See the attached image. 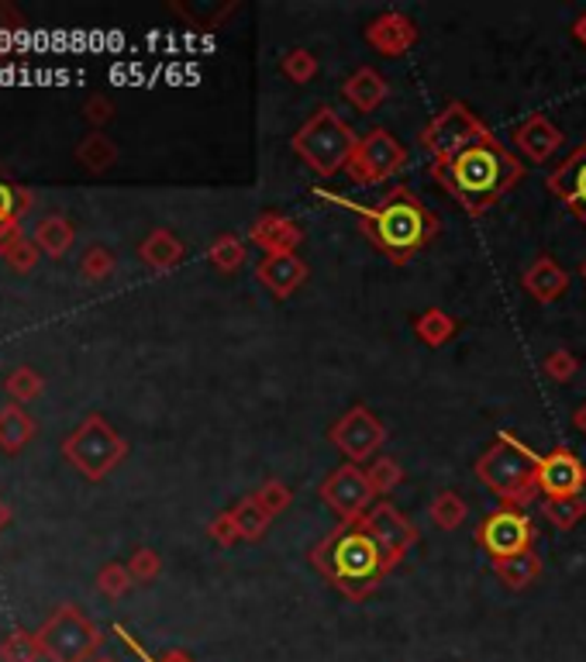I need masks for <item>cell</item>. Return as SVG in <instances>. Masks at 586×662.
I'll use <instances>...</instances> for the list:
<instances>
[{
    "mask_svg": "<svg viewBox=\"0 0 586 662\" xmlns=\"http://www.w3.org/2000/svg\"><path fill=\"white\" fill-rule=\"evenodd\" d=\"M311 194L317 200L349 211L355 218V229L363 232L373 242V249L383 259H390L393 267H407V262L418 252H425L442 232V218L404 183L390 186L376 204H355L342 194L325 191V186H314Z\"/></svg>",
    "mask_w": 586,
    "mask_h": 662,
    "instance_id": "1",
    "label": "cell"
},
{
    "mask_svg": "<svg viewBox=\"0 0 586 662\" xmlns=\"http://www.w3.org/2000/svg\"><path fill=\"white\" fill-rule=\"evenodd\" d=\"M428 173L466 215L483 218L490 207L500 204L524 180L528 166L521 156L510 153L494 131H486L483 139L469 142L452 159L431 163Z\"/></svg>",
    "mask_w": 586,
    "mask_h": 662,
    "instance_id": "2",
    "label": "cell"
},
{
    "mask_svg": "<svg viewBox=\"0 0 586 662\" xmlns=\"http://www.w3.org/2000/svg\"><path fill=\"white\" fill-rule=\"evenodd\" d=\"M311 566L325 576L338 594L349 600H366L380 590V583L393 573L383 548L376 545L363 521H338L311 553Z\"/></svg>",
    "mask_w": 586,
    "mask_h": 662,
    "instance_id": "3",
    "label": "cell"
},
{
    "mask_svg": "<svg viewBox=\"0 0 586 662\" xmlns=\"http://www.w3.org/2000/svg\"><path fill=\"white\" fill-rule=\"evenodd\" d=\"M472 469H477V480L500 501V507L524 510L542 494L538 483L542 456L510 431H497V439L490 442V449Z\"/></svg>",
    "mask_w": 586,
    "mask_h": 662,
    "instance_id": "4",
    "label": "cell"
},
{
    "mask_svg": "<svg viewBox=\"0 0 586 662\" xmlns=\"http://www.w3.org/2000/svg\"><path fill=\"white\" fill-rule=\"evenodd\" d=\"M355 145H359V135L352 131V125L328 104H321L290 139L294 156L321 180H331L335 173H342L355 153Z\"/></svg>",
    "mask_w": 586,
    "mask_h": 662,
    "instance_id": "5",
    "label": "cell"
},
{
    "mask_svg": "<svg viewBox=\"0 0 586 662\" xmlns=\"http://www.w3.org/2000/svg\"><path fill=\"white\" fill-rule=\"evenodd\" d=\"M63 459L77 469L83 480L101 483L128 459V442L104 414H87V418L63 439Z\"/></svg>",
    "mask_w": 586,
    "mask_h": 662,
    "instance_id": "6",
    "label": "cell"
},
{
    "mask_svg": "<svg viewBox=\"0 0 586 662\" xmlns=\"http://www.w3.org/2000/svg\"><path fill=\"white\" fill-rule=\"evenodd\" d=\"M45 662H93L104 646V632L77 603H60L35 632Z\"/></svg>",
    "mask_w": 586,
    "mask_h": 662,
    "instance_id": "7",
    "label": "cell"
},
{
    "mask_svg": "<svg viewBox=\"0 0 586 662\" xmlns=\"http://www.w3.org/2000/svg\"><path fill=\"white\" fill-rule=\"evenodd\" d=\"M486 121L472 111L466 101H448L439 115H434L425 128H421V145L431 153V163H442V159H452L456 153L469 142H477L486 135Z\"/></svg>",
    "mask_w": 586,
    "mask_h": 662,
    "instance_id": "8",
    "label": "cell"
},
{
    "mask_svg": "<svg viewBox=\"0 0 586 662\" xmlns=\"http://www.w3.org/2000/svg\"><path fill=\"white\" fill-rule=\"evenodd\" d=\"M404 166H407V148L401 145V139L390 128H369L355 145V153L346 166V177L355 186H380L401 173Z\"/></svg>",
    "mask_w": 586,
    "mask_h": 662,
    "instance_id": "9",
    "label": "cell"
},
{
    "mask_svg": "<svg viewBox=\"0 0 586 662\" xmlns=\"http://www.w3.org/2000/svg\"><path fill=\"white\" fill-rule=\"evenodd\" d=\"M328 442L342 452L346 463L366 466L380 456V449L387 442V425L369 407L355 404L328 428Z\"/></svg>",
    "mask_w": 586,
    "mask_h": 662,
    "instance_id": "10",
    "label": "cell"
},
{
    "mask_svg": "<svg viewBox=\"0 0 586 662\" xmlns=\"http://www.w3.org/2000/svg\"><path fill=\"white\" fill-rule=\"evenodd\" d=\"M317 497L338 521H363L369 507L376 504V494L366 480V469L355 463L335 466L317 486Z\"/></svg>",
    "mask_w": 586,
    "mask_h": 662,
    "instance_id": "11",
    "label": "cell"
},
{
    "mask_svg": "<svg viewBox=\"0 0 586 662\" xmlns=\"http://www.w3.org/2000/svg\"><path fill=\"white\" fill-rule=\"evenodd\" d=\"M477 545L490 559L518 556L535 545V524L518 507H497L477 524Z\"/></svg>",
    "mask_w": 586,
    "mask_h": 662,
    "instance_id": "12",
    "label": "cell"
},
{
    "mask_svg": "<svg viewBox=\"0 0 586 662\" xmlns=\"http://www.w3.org/2000/svg\"><path fill=\"white\" fill-rule=\"evenodd\" d=\"M363 524L369 528V535L376 538V545L383 548V556L387 562L393 566H401L414 548H418L421 542V532H418V524H414L404 510H396L390 501H376L369 507V515L363 518Z\"/></svg>",
    "mask_w": 586,
    "mask_h": 662,
    "instance_id": "13",
    "label": "cell"
},
{
    "mask_svg": "<svg viewBox=\"0 0 586 662\" xmlns=\"http://www.w3.org/2000/svg\"><path fill=\"white\" fill-rule=\"evenodd\" d=\"M363 35H366L369 49L387 55V60H401V55H407L414 46H418L421 28L404 11H383V14H376L373 22L363 28Z\"/></svg>",
    "mask_w": 586,
    "mask_h": 662,
    "instance_id": "14",
    "label": "cell"
},
{
    "mask_svg": "<svg viewBox=\"0 0 586 662\" xmlns=\"http://www.w3.org/2000/svg\"><path fill=\"white\" fill-rule=\"evenodd\" d=\"M545 186L556 200L570 207L573 218L586 229V139L545 177Z\"/></svg>",
    "mask_w": 586,
    "mask_h": 662,
    "instance_id": "15",
    "label": "cell"
},
{
    "mask_svg": "<svg viewBox=\"0 0 586 662\" xmlns=\"http://www.w3.org/2000/svg\"><path fill=\"white\" fill-rule=\"evenodd\" d=\"M538 483L545 497H573L586 490V466L570 445H556L542 456Z\"/></svg>",
    "mask_w": 586,
    "mask_h": 662,
    "instance_id": "16",
    "label": "cell"
},
{
    "mask_svg": "<svg viewBox=\"0 0 586 662\" xmlns=\"http://www.w3.org/2000/svg\"><path fill=\"white\" fill-rule=\"evenodd\" d=\"M562 139H565L562 128L548 121V115H542V111L528 115L521 125H515V131H510V142H515L521 159L535 163V166H545L548 159H552L562 148Z\"/></svg>",
    "mask_w": 586,
    "mask_h": 662,
    "instance_id": "17",
    "label": "cell"
},
{
    "mask_svg": "<svg viewBox=\"0 0 586 662\" xmlns=\"http://www.w3.org/2000/svg\"><path fill=\"white\" fill-rule=\"evenodd\" d=\"M311 270L308 262L300 259L297 252H283V256H262V262L256 267V280L266 287L276 300H290L300 287L308 283Z\"/></svg>",
    "mask_w": 586,
    "mask_h": 662,
    "instance_id": "18",
    "label": "cell"
},
{
    "mask_svg": "<svg viewBox=\"0 0 586 662\" xmlns=\"http://www.w3.org/2000/svg\"><path fill=\"white\" fill-rule=\"evenodd\" d=\"M249 242L266 256H283V252H297V245L304 242L300 224L279 211H262L249 224Z\"/></svg>",
    "mask_w": 586,
    "mask_h": 662,
    "instance_id": "19",
    "label": "cell"
},
{
    "mask_svg": "<svg viewBox=\"0 0 586 662\" xmlns=\"http://www.w3.org/2000/svg\"><path fill=\"white\" fill-rule=\"evenodd\" d=\"M521 287L535 304H556V300L565 297V290H570V270L552 256H538L532 267L524 270Z\"/></svg>",
    "mask_w": 586,
    "mask_h": 662,
    "instance_id": "20",
    "label": "cell"
},
{
    "mask_svg": "<svg viewBox=\"0 0 586 662\" xmlns=\"http://www.w3.org/2000/svg\"><path fill=\"white\" fill-rule=\"evenodd\" d=\"M342 98H346L355 111H363V115H373V111L390 98V83H387V77H383V73L376 69V66H359V69H352L349 77H346Z\"/></svg>",
    "mask_w": 586,
    "mask_h": 662,
    "instance_id": "21",
    "label": "cell"
},
{
    "mask_svg": "<svg viewBox=\"0 0 586 662\" xmlns=\"http://www.w3.org/2000/svg\"><path fill=\"white\" fill-rule=\"evenodd\" d=\"M139 259H142L153 273H169V270H177L180 262L186 259V245L180 242L177 232L153 229V232H148V235L139 242Z\"/></svg>",
    "mask_w": 586,
    "mask_h": 662,
    "instance_id": "22",
    "label": "cell"
},
{
    "mask_svg": "<svg viewBox=\"0 0 586 662\" xmlns=\"http://www.w3.org/2000/svg\"><path fill=\"white\" fill-rule=\"evenodd\" d=\"M542 570H545V562L535 548H524V553L507 556V559H494V573L507 590H528V586L542 580Z\"/></svg>",
    "mask_w": 586,
    "mask_h": 662,
    "instance_id": "23",
    "label": "cell"
},
{
    "mask_svg": "<svg viewBox=\"0 0 586 662\" xmlns=\"http://www.w3.org/2000/svg\"><path fill=\"white\" fill-rule=\"evenodd\" d=\"M31 242L39 245V252H45L49 259H63L73 249V242H77V229H73V221L66 215H49L35 224Z\"/></svg>",
    "mask_w": 586,
    "mask_h": 662,
    "instance_id": "24",
    "label": "cell"
},
{
    "mask_svg": "<svg viewBox=\"0 0 586 662\" xmlns=\"http://www.w3.org/2000/svg\"><path fill=\"white\" fill-rule=\"evenodd\" d=\"M35 439V418L22 404H4L0 407V452L17 456L28 442Z\"/></svg>",
    "mask_w": 586,
    "mask_h": 662,
    "instance_id": "25",
    "label": "cell"
},
{
    "mask_svg": "<svg viewBox=\"0 0 586 662\" xmlns=\"http://www.w3.org/2000/svg\"><path fill=\"white\" fill-rule=\"evenodd\" d=\"M414 335H418L421 346L442 349V346H448L452 338L459 335V321L452 317L445 308H425L418 317H414Z\"/></svg>",
    "mask_w": 586,
    "mask_h": 662,
    "instance_id": "26",
    "label": "cell"
},
{
    "mask_svg": "<svg viewBox=\"0 0 586 662\" xmlns=\"http://www.w3.org/2000/svg\"><path fill=\"white\" fill-rule=\"evenodd\" d=\"M77 163L87 169V173H107V169L118 163L115 139H107L104 131H90V135L80 139V145H77Z\"/></svg>",
    "mask_w": 586,
    "mask_h": 662,
    "instance_id": "27",
    "label": "cell"
},
{
    "mask_svg": "<svg viewBox=\"0 0 586 662\" xmlns=\"http://www.w3.org/2000/svg\"><path fill=\"white\" fill-rule=\"evenodd\" d=\"M245 256H249V249H245V238L238 232H221L211 245H207V262L224 276L238 273L245 267Z\"/></svg>",
    "mask_w": 586,
    "mask_h": 662,
    "instance_id": "28",
    "label": "cell"
},
{
    "mask_svg": "<svg viewBox=\"0 0 586 662\" xmlns=\"http://www.w3.org/2000/svg\"><path fill=\"white\" fill-rule=\"evenodd\" d=\"M542 518L548 524H556L559 532H573L576 524H583L586 518V497L573 494V497H545L542 501Z\"/></svg>",
    "mask_w": 586,
    "mask_h": 662,
    "instance_id": "29",
    "label": "cell"
},
{
    "mask_svg": "<svg viewBox=\"0 0 586 662\" xmlns=\"http://www.w3.org/2000/svg\"><path fill=\"white\" fill-rule=\"evenodd\" d=\"M232 518H235V524H238L242 542H259V538H266L270 524H273V518L266 515V510H262V504H259L252 494H249V497H242V501L232 507Z\"/></svg>",
    "mask_w": 586,
    "mask_h": 662,
    "instance_id": "30",
    "label": "cell"
},
{
    "mask_svg": "<svg viewBox=\"0 0 586 662\" xmlns=\"http://www.w3.org/2000/svg\"><path fill=\"white\" fill-rule=\"evenodd\" d=\"M466 515H469V507L456 490H442V494H434L428 504V518L434 528H442V532H456V528L466 521Z\"/></svg>",
    "mask_w": 586,
    "mask_h": 662,
    "instance_id": "31",
    "label": "cell"
},
{
    "mask_svg": "<svg viewBox=\"0 0 586 662\" xmlns=\"http://www.w3.org/2000/svg\"><path fill=\"white\" fill-rule=\"evenodd\" d=\"M363 469H366V480H369V486H373L376 497H390L393 490L404 483V466L396 463L393 456H376V459L366 463Z\"/></svg>",
    "mask_w": 586,
    "mask_h": 662,
    "instance_id": "32",
    "label": "cell"
},
{
    "mask_svg": "<svg viewBox=\"0 0 586 662\" xmlns=\"http://www.w3.org/2000/svg\"><path fill=\"white\" fill-rule=\"evenodd\" d=\"M0 662H42V649L35 632L14 628L0 638Z\"/></svg>",
    "mask_w": 586,
    "mask_h": 662,
    "instance_id": "33",
    "label": "cell"
},
{
    "mask_svg": "<svg viewBox=\"0 0 586 662\" xmlns=\"http://www.w3.org/2000/svg\"><path fill=\"white\" fill-rule=\"evenodd\" d=\"M4 390H8V397H11V404H28V401H35V397L45 390V380L39 376V369L17 366V369L8 373Z\"/></svg>",
    "mask_w": 586,
    "mask_h": 662,
    "instance_id": "34",
    "label": "cell"
},
{
    "mask_svg": "<svg viewBox=\"0 0 586 662\" xmlns=\"http://www.w3.org/2000/svg\"><path fill=\"white\" fill-rule=\"evenodd\" d=\"M317 69H321V63H317V55H314L311 49H290V52L279 60V73H283V77H287L290 83H297V87L311 83V80L317 77Z\"/></svg>",
    "mask_w": 586,
    "mask_h": 662,
    "instance_id": "35",
    "label": "cell"
},
{
    "mask_svg": "<svg viewBox=\"0 0 586 662\" xmlns=\"http://www.w3.org/2000/svg\"><path fill=\"white\" fill-rule=\"evenodd\" d=\"M35 204V194L22 183H8L0 180V221H25V215L31 211Z\"/></svg>",
    "mask_w": 586,
    "mask_h": 662,
    "instance_id": "36",
    "label": "cell"
},
{
    "mask_svg": "<svg viewBox=\"0 0 586 662\" xmlns=\"http://www.w3.org/2000/svg\"><path fill=\"white\" fill-rule=\"evenodd\" d=\"M115 270H118V259L110 249H104V245H90L80 259V276L87 283H104L115 276Z\"/></svg>",
    "mask_w": 586,
    "mask_h": 662,
    "instance_id": "37",
    "label": "cell"
},
{
    "mask_svg": "<svg viewBox=\"0 0 586 662\" xmlns=\"http://www.w3.org/2000/svg\"><path fill=\"white\" fill-rule=\"evenodd\" d=\"M252 497L262 504V510H266L270 518H279L283 510H290V504H294V490H290V483H283V480L270 477V480H262V483L256 486V494H252Z\"/></svg>",
    "mask_w": 586,
    "mask_h": 662,
    "instance_id": "38",
    "label": "cell"
},
{
    "mask_svg": "<svg viewBox=\"0 0 586 662\" xmlns=\"http://www.w3.org/2000/svg\"><path fill=\"white\" fill-rule=\"evenodd\" d=\"M542 373L556 384H573L580 373V355L573 349H552L542 359Z\"/></svg>",
    "mask_w": 586,
    "mask_h": 662,
    "instance_id": "39",
    "label": "cell"
},
{
    "mask_svg": "<svg viewBox=\"0 0 586 662\" xmlns=\"http://www.w3.org/2000/svg\"><path fill=\"white\" fill-rule=\"evenodd\" d=\"M131 583H135V580H131L125 562H107V566H101V573H97V594L107 597V600H121L131 590Z\"/></svg>",
    "mask_w": 586,
    "mask_h": 662,
    "instance_id": "40",
    "label": "cell"
},
{
    "mask_svg": "<svg viewBox=\"0 0 586 662\" xmlns=\"http://www.w3.org/2000/svg\"><path fill=\"white\" fill-rule=\"evenodd\" d=\"M128 573L135 583H156L159 573H162V559H159L156 548H145V545L135 548L131 559H128Z\"/></svg>",
    "mask_w": 586,
    "mask_h": 662,
    "instance_id": "41",
    "label": "cell"
},
{
    "mask_svg": "<svg viewBox=\"0 0 586 662\" xmlns=\"http://www.w3.org/2000/svg\"><path fill=\"white\" fill-rule=\"evenodd\" d=\"M39 245H35L31 238H22V242H14L11 249L4 252V262L14 270V273H31L35 267H39Z\"/></svg>",
    "mask_w": 586,
    "mask_h": 662,
    "instance_id": "42",
    "label": "cell"
},
{
    "mask_svg": "<svg viewBox=\"0 0 586 662\" xmlns=\"http://www.w3.org/2000/svg\"><path fill=\"white\" fill-rule=\"evenodd\" d=\"M115 635L125 641V649H131V652H135L142 662H194L191 655H186V652H180V649H169V652H162V655H148L145 652V646H142V641L135 638V635H131L128 628H125V624H115Z\"/></svg>",
    "mask_w": 586,
    "mask_h": 662,
    "instance_id": "43",
    "label": "cell"
},
{
    "mask_svg": "<svg viewBox=\"0 0 586 662\" xmlns=\"http://www.w3.org/2000/svg\"><path fill=\"white\" fill-rule=\"evenodd\" d=\"M207 535H211V542H218L221 548H232L235 542H242L238 524H235V518H232V510H221V515H214L211 524H207Z\"/></svg>",
    "mask_w": 586,
    "mask_h": 662,
    "instance_id": "44",
    "label": "cell"
},
{
    "mask_svg": "<svg viewBox=\"0 0 586 662\" xmlns=\"http://www.w3.org/2000/svg\"><path fill=\"white\" fill-rule=\"evenodd\" d=\"M28 28V22L11 4H0V49H8L17 35Z\"/></svg>",
    "mask_w": 586,
    "mask_h": 662,
    "instance_id": "45",
    "label": "cell"
},
{
    "mask_svg": "<svg viewBox=\"0 0 586 662\" xmlns=\"http://www.w3.org/2000/svg\"><path fill=\"white\" fill-rule=\"evenodd\" d=\"M83 118L101 131L104 125L115 121V104H110L107 98H101V93H93V98L83 104Z\"/></svg>",
    "mask_w": 586,
    "mask_h": 662,
    "instance_id": "46",
    "label": "cell"
},
{
    "mask_svg": "<svg viewBox=\"0 0 586 662\" xmlns=\"http://www.w3.org/2000/svg\"><path fill=\"white\" fill-rule=\"evenodd\" d=\"M25 238V229H22V221H0V259H4V252L11 249L14 242H22Z\"/></svg>",
    "mask_w": 586,
    "mask_h": 662,
    "instance_id": "47",
    "label": "cell"
},
{
    "mask_svg": "<svg viewBox=\"0 0 586 662\" xmlns=\"http://www.w3.org/2000/svg\"><path fill=\"white\" fill-rule=\"evenodd\" d=\"M573 39H576V42L586 49V11H583V14L576 17V22H573Z\"/></svg>",
    "mask_w": 586,
    "mask_h": 662,
    "instance_id": "48",
    "label": "cell"
},
{
    "mask_svg": "<svg viewBox=\"0 0 586 662\" xmlns=\"http://www.w3.org/2000/svg\"><path fill=\"white\" fill-rule=\"evenodd\" d=\"M573 428L586 439V401H583V404L576 407V414H573Z\"/></svg>",
    "mask_w": 586,
    "mask_h": 662,
    "instance_id": "49",
    "label": "cell"
},
{
    "mask_svg": "<svg viewBox=\"0 0 586 662\" xmlns=\"http://www.w3.org/2000/svg\"><path fill=\"white\" fill-rule=\"evenodd\" d=\"M8 524H11V507L4 504V497H0V532H4Z\"/></svg>",
    "mask_w": 586,
    "mask_h": 662,
    "instance_id": "50",
    "label": "cell"
},
{
    "mask_svg": "<svg viewBox=\"0 0 586 662\" xmlns=\"http://www.w3.org/2000/svg\"><path fill=\"white\" fill-rule=\"evenodd\" d=\"M93 662H118V659H115V655H97Z\"/></svg>",
    "mask_w": 586,
    "mask_h": 662,
    "instance_id": "51",
    "label": "cell"
},
{
    "mask_svg": "<svg viewBox=\"0 0 586 662\" xmlns=\"http://www.w3.org/2000/svg\"><path fill=\"white\" fill-rule=\"evenodd\" d=\"M580 276H583V280H586V259H583V262H580Z\"/></svg>",
    "mask_w": 586,
    "mask_h": 662,
    "instance_id": "52",
    "label": "cell"
}]
</instances>
